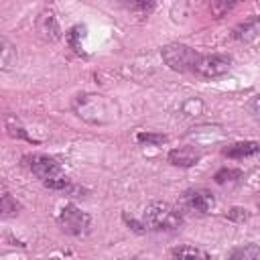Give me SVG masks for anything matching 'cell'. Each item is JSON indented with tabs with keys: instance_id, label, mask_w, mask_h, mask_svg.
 <instances>
[{
	"instance_id": "8",
	"label": "cell",
	"mask_w": 260,
	"mask_h": 260,
	"mask_svg": "<svg viewBox=\"0 0 260 260\" xmlns=\"http://www.w3.org/2000/svg\"><path fill=\"white\" fill-rule=\"evenodd\" d=\"M169 162L175 165V167H183V169H189V167H195L199 160H201V152L193 146H179V148H173L169 154H167Z\"/></svg>"
},
{
	"instance_id": "21",
	"label": "cell",
	"mask_w": 260,
	"mask_h": 260,
	"mask_svg": "<svg viewBox=\"0 0 260 260\" xmlns=\"http://www.w3.org/2000/svg\"><path fill=\"white\" fill-rule=\"evenodd\" d=\"M258 207H260V205H258Z\"/></svg>"
},
{
	"instance_id": "2",
	"label": "cell",
	"mask_w": 260,
	"mask_h": 260,
	"mask_svg": "<svg viewBox=\"0 0 260 260\" xmlns=\"http://www.w3.org/2000/svg\"><path fill=\"white\" fill-rule=\"evenodd\" d=\"M162 55V61L173 69V71H193L197 59H199V53L195 49H191L189 45H183V43H171L167 47H162L160 51Z\"/></svg>"
},
{
	"instance_id": "20",
	"label": "cell",
	"mask_w": 260,
	"mask_h": 260,
	"mask_svg": "<svg viewBox=\"0 0 260 260\" xmlns=\"http://www.w3.org/2000/svg\"><path fill=\"white\" fill-rule=\"evenodd\" d=\"M250 110H252V114H254L256 118H260V93L250 100Z\"/></svg>"
},
{
	"instance_id": "14",
	"label": "cell",
	"mask_w": 260,
	"mask_h": 260,
	"mask_svg": "<svg viewBox=\"0 0 260 260\" xmlns=\"http://www.w3.org/2000/svg\"><path fill=\"white\" fill-rule=\"evenodd\" d=\"M240 2H242V0H211V2H209V8H211V14H213L215 18H221L223 14L232 12Z\"/></svg>"
},
{
	"instance_id": "12",
	"label": "cell",
	"mask_w": 260,
	"mask_h": 260,
	"mask_svg": "<svg viewBox=\"0 0 260 260\" xmlns=\"http://www.w3.org/2000/svg\"><path fill=\"white\" fill-rule=\"evenodd\" d=\"M124 6L134 12V14H140V16H146L154 10L156 6V0H124Z\"/></svg>"
},
{
	"instance_id": "15",
	"label": "cell",
	"mask_w": 260,
	"mask_h": 260,
	"mask_svg": "<svg viewBox=\"0 0 260 260\" xmlns=\"http://www.w3.org/2000/svg\"><path fill=\"white\" fill-rule=\"evenodd\" d=\"M171 256L175 258H209V254L201 248H193V246H179L175 250H171Z\"/></svg>"
},
{
	"instance_id": "9",
	"label": "cell",
	"mask_w": 260,
	"mask_h": 260,
	"mask_svg": "<svg viewBox=\"0 0 260 260\" xmlns=\"http://www.w3.org/2000/svg\"><path fill=\"white\" fill-rule=\"evenodd\" d=\"M232 37L240 43H250L254 39L260 37V16H248L246 20H242L234 30Z\"/></svg>"
},
{
	"instance_id": "13",
	"label": "cell",
	"mask_w": 260,
	"mask_h": 260,
	"mask_svg": "<svg viewBox=\"0 0 260 260\" xmlns=\"http://www.w3.org/2000/svg\"><path fill=\"white\" fill-rule=\"evenodd\" d=\"M244 177V173L240 171V169H232V167H223V169H219L217 173H215V183L217 185H228V183H236V181H240Z\"/></svg>"
},
{
	"instance_id": "6",
	"label": "cell",
	"mask_w": 260,
	"mask_h": 260,
	"mask_svg": "<svg viewBox=\"0 0 260 260\" xmlns=\"http://www.w3.org/2000/svg\"><path fill=\"white\" fill-rule=\"evenodd\" d=\"M24 160H26V167L30 169V173L35 177H39L43 183L49 181V179H55V177H61L63 175L61 165L53 156H47V154H28V156H24Z\"/></svg>"
},
{
	"instance_id": "18",
	"label": "cell",
	"mask_w": 260,
	"mask_h": 260,
	"mask_svg": "<svg viewBox=\"0 0 260 260\" xmlns=\"http://www.w3.org/2000/svg\"><path fill=\"white\" fill-rule=\"evenodd\" d=\"M81 32H83V28H81V26H73V28L67 32L69 45H71V49H73L77 55H83V47H81Z\"/></svg>"
},
{
	"instance_id": "17",
	"label": "cell",
	"mask_w": 260,
	"mask_h": 260,
	"mask_svg": "<svg viewBox=\"0 0 260 260\" xmlns=\"http://www.w3.org/2000/svg\"><path fill=\"white\" fill-rule=\"evenodd\" d=\"M2 217H10V215H16L20 211V203L16 199H12V195L8 191L2 193Z\"/></svg>"
},
{
	"instance_id": "7",
	"label": "cell",
	"mask_w": 260,
	"mask_h": 260,
	"mask_svg": "<svg viewBox=\"0 0 260 260\" xmlns=\"http://www.w3.org/2000/svg\"><path fill=\"white\" fill-rule=\"evenodd\" d=\"M183 203H185L189 209L197 211V213H207V211L215 205V197H213L211 191L199 187V189H189V191H185V193H183Z\"/></svg>"
},
{
	"instance_id": "10",
	"label": "cell",
	"mask_w": 260,
	"mask_h": 260,
	"mask_svg": "<svg viewBox=\"0 0 260 260\" xmlns=\"http://www.w3.org/2000/svg\"><path fill=\"white\" fill-rule=\"evenodd\" d=\"M221 152H223V156H228V158H246V156H254V154L260 152V142H256V140L234 142V144L225 146Z\"/></svg>"
},
{
	"instance_id": "19",
	"label": "cell",
	"mask_w": 260,
	"mask_h": 260,
	"mask_svg": "<svg viewBox=\"0 0 260 260\" xmlns=\"http://www.w3.org/2000/svg\"><path fill=\"white\" fill-rule=\"evenodd\" d=\"M225 215H228V219H232V221H238V223H240V221H246L250 213H248L244 207H232Z\"/></svg>"
},
{
	"instance_id": "16",
	"label": "cell",
	"mask_w": 260,
	"mask_h": 260,
	"mask_svg": "<svg viewBox=\"0 0 260 260\" xmlns=\"http://www.w3.org/2000/svg\"><path fill=\"white\" fill-rule=\"evenodd\" d=\"M136 140L140 144H148V146H160L169 140L167 134H156V132H138L136 134Z\"/></svg>"
},
{
	"instance_id": "3",
	"label": "cell",
	"mask_w": 260,
	"mask_h": 260,
	"mask_svg": "<svg viewBox=\"0 0 260 260\" xmlns=\"http://www.w3.org/2000/svg\"><path fill=\"white\" fill-rule=\"evenodd\" d=\"M75 112L79 118L91 122V114H95V124H104L108 122V118H104V114L112 116L110 112V104L104 95H95V93H85V95H79L73 104Z\"/></svg>"
},
{
	"instance_id": "4",
	"label": "cell",
	"mask_w": 260,
	"mask_h": 260,
	"mask_svg": "<svg viewBox=\"0 0 260 260\" xmlns=\"http://www.w3.org/2000/svg\"><path fill=\"white\" fill-rule=\"evenodd\" d=\"M61 230L69 236H85L89 232V225H91V217L81 211L77 205L69 203L65 205L61 211H59V217H57Z\"/></svg>"
},
{
	"instance_id": "5",
	"label": "cell",
	"mask_w": 260,
	"mask_h": 260,
	"mask_svg": "<svg viewBox=\"0 0 260 260\" xmlns=\"http://www.w3.org/2000/svg\"><path fill=\"white\" fill-rule=\"evenodd\" d=\"M232 63H234V59L230 55H223V53L199 55V59L193 67V73L199 77H205V79H213V77L228 73L232 69Z\"/></svg>"
},
{
	"instance_id": "11",
	"label": "cell",
	"mask_w": 260,
	"mask_h": 260,
	"mask_svg": "<svg viewBox=\"0 0 260 260\" xmlns=\"http://www.w3.org/2000/svg\"><path fill=\"white\" fill-rule=\"evenodd\" d=\"M230 258L234 260H258L260 258V246L256 244H246L240 248H234L230 252Z\"/></svg>"
},
{
	"instance_id": "1",
	"label": "cell",
	"mask_w": 260,
	"mask_h": 260,
	"mask_svg": "<svg viewBox=\"0 0 260 260\" xmlns=\"http://www.w3.org/2000/svg\"><path fill=\"white\" fill-rule=\"evenodd\" d=\"M142 223H144L146 230L171 232V230H177L183 223V215L177 207H173L167 201H152L144 207Z\"/></svg>"
}]
</instances>
